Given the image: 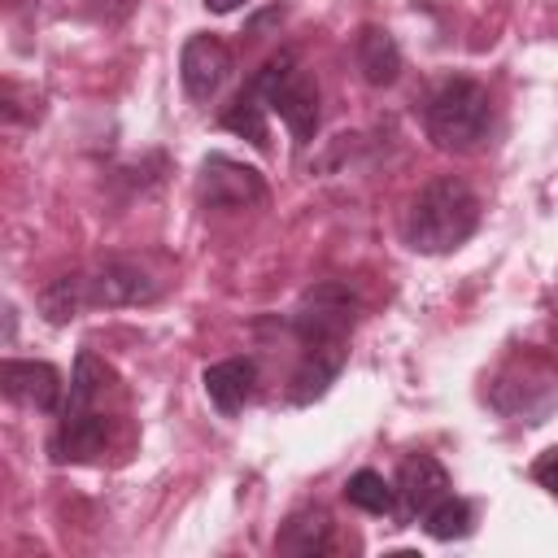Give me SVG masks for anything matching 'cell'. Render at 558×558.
<instances>
[{
	"instance_id": "6da1fadb",
	"label": "cell",
	"mask_w": 558,
	"mask_h": 558,
	"mask_svg": "<svg viewBox=\"0 0 558 558\" xmlns=\"http://www.w3.org/2000/svg\"><path fill=\"white\" fill-rule=\"evenodd\" d=\"M357 310H362L357 292L344 279H323L301 292L292 323H288L301 344V362H296L292 388H288L292 405H314L336 384V375L344 371V357H349V331L357 323Z\"/></svg>"
},
{
	"instance_id": "7a4b0ae2",
	"label": "cell",
	"mask_w": 558,
	"mask_h": 558,
	"mask_svg": "<svg viewBox=\"0 0 558 558\" xmlns=\"http://www.w3.org/2000/svg\"><path fill=\"white\" fill-rule=\"evenodd\" d=\"M475 227H480V196L462 179L436 174L410 201L405 222H401V235H405V244L414 253L440 257V253L462 248L475 235Z\"/></svg>"
},
{
	"instance_id": "3957f363",
	"label": "cell",
	"mask_w": 558,
	"mask_h": 558,
	"mask_svg": "<svg viewBox=\"0 0 558 558\" xmlns=\"http://www.w3.org/2000/svg\"><path fill=\"white\" fill-rule=\"evenodd\" d=\"M488 122H493L488 87L466 74L436 83V92L423 105V131L440 153H475L488 140Z\"/></svg>"
},
{
	"instance_id": "277c9868",
	"label": "cell",
	"mask_w": 558,
	"mask_h": 558,
	"mask_svg": "<svg viewBox=\"0 0 558 558\" xmlns=\"http://www.w3.org/2000/svg\"><path fill=\"white\" fill-rule=\"evenodd\" d=\"M248 83L262 92L266 109L279 113V122L292 131V140L305 148L314 140V131H318V83L305 74L296 52L292 48L275 52Z\"/></svg>"
},
{
	"instance_id": "5b68a950",
	"label": "cell",
	"mask_w": 558,
	"mask_h": 558,
	"mask_svg": "<svg viewBox=\"0 0 558 558\" xmlns=\"http://www.w3.org/2000/svg\"><path fill=\"white\" fill-rule=\"evenodd\" d=\"M196 196L205 209H248L266 201V179L257 166H244L227 153H209L196 174Z\"/></svg>"
},
{
	"instance_id": "8992f818",
	"label": "cell",
	"mask_w": 558,
	"mask_h": 558,
	"mask_svg": "<svg viewBox=\"0 0 558 558\" xmlns=\"http://www.w3.org/2000/svg\"><path fill=\"white\" fill-rule=\"evenodd\" d=\"M87 275V305L92 310H122V305H153L161 283L131 257H109Z\"/></svg>"
},
{
	"instance_id": "52a82bcc",
	"label": "cell",
	"mask_w": 558,
	"mask_h": 558,
	"mask_svg": "<svg viewBox=\"0 0 558 558\" xmlns=\"http://www.w3.org/2000/svg\"><path fill=\"white\" fill-rule=\"evenodd\" d=\"M109 440V414L105 405H61L57 432L48 440V458L57 466L70 462H92Z\"/></svg>"
},
{
	"instance_id": "ba28073f",
	"label": "cell",
	"mask_w": 558,
	"mask_h": 558,
	"mask_svg": "<svg viewBox=\"0 0 558 558\" xmlns=\"http://www.w3.org/2000/svg\"><path fill=\"white\" fill-rule=\"evenodd\" d=\"M449 493H453L449 471H445L432 453H410V458L397 466V514H401L405 523H423V514H427L432 506H440Z\"/></svg>"
},
{
	"instance_id": "9c48e42d",
	"label": "cell",
	"mask_w": 558,
	"mask_h": 558,
	"mask_svg": "<svg viewBox=\"0 0 558 558\" xmlns=\"http://www.w3.org/2000/svg\"><path fill=\"white\" fill-rule=\"evenodd\" d=\"M0 388L9 401L35 410V414H61V397H65V384L57 375V366L48 362H35V357H9L0 366Z\"/></svg>"
},
{
	"instance_id": "30bf717a",
	"label": "cell",
	"mask_w": 558,
	"mask_h": 558,
	"mask_svg": "<svg viewBox=\"0 0 558 558\" xmlns=\"http://www.w3.org/2000/svg\"><path fill=\"white\" fill-rule=\"evenodd\" d=\"M231 74V48L218 39V35H187L183 52H179V78H183V92L192 100H209L222 78Z\"/></svg>"
},
{
	"instance_id": "8fae6325",
	"label": "cell",
	"mask_w": 558,
	"mask_h": 558,
	"mask_svg": "<svg viewBox=\"0 0 558 558\" xmlns=\"http://www.w3.org/2000/svg\"><path fill=\"white\" fill-rule=\"evenodd\" d=\"M201 384H205L209 405H214L218 414H227V418H231V414H240V410H244V401L253 397L257 362H253V357H222V362L205 366Z\"/></svg>"
},
{
	"instance_id": "7c38bea8",
	"label": "cell",
	"mask_w": 558,
	"mask_h": 558,
	"mask_svg": "<svg viewBox=\"0 0 558 558\" xmlns=\"http://www.w3.org/2000/svg\"><path fill=\"white\" fill-rule=\"evenodd\" d=\"M275 554L288 558H318L331 554V514L323 506H301L283 519V527L275 532Z\"/></svg>"
},
{
	"instance_id": "4fadbf2b",
	"label": "cell",
	"mask_w": 558,
	"mask_h": 558,
	"mask_svg": "<svg viewBox=\"0 0 558 558\" xmlns=\"http://www.w3.org/2000/svg\"><path fill=\"white\" fill-rule=\"evenodd\" d=\"M353 61H357V70L371 87H392L401 78V48H397L392 31H384V26H362L357 31Z\"/></svg>"
},
{
	"instance_id": "5bb4252c",
	"label": "cell",
	"mask_w": 558,
	"mask_h": 558,
	"mask_svg": "<svg viewBox=\"0 0 558 558\" xmlns=\"http://www.w3.org/2000/svg\"><path fill=\"white\" fill-rule=\"evenodd\" d=\"M266 100H262V92L253 87V83H244L240 92H235V100L222 109V118H218V126L222 131H235V135H244L253 148H266L270 144V131H266Z\"/></svg>"
},
{
	"instance_id": "9a60e30c",
	"label": "cell",
	"mask_w": 558,
	"mask_h": 558,
	"mask_svg": "<svg viewBox=\"0 0 558 558\" xmlns=\"http://www.w3.org/2000/svg\"><path fill=\"white\" fill-rule=\"evenodd\" d=\"M83 310H92L87 305V275L83 270H70V275H57L52 283H44L39 288V314L48 318V323H74Z\"/></svg>"
},
{
	"instance_id": "2e32d148",
	"label": "cell",
	"mask_w": 558,
	"mask_h": 558,
	"mask_svg": "<svg viewBox=\"0 0 558 558\" xmlns=\"http://www.w3.org/2000/svg\"><path fill=\"white\" fill-rule=\"evenodd\" d=\"M344 501L366 514H397V484H388L379 471L362 466L344 480Z\"/></svg>"
},
{
	"instance_id": "e0dca14e",
	"label": "cell",
	"mask_w": 558,
	"mask_h": 558,
	"mask_svg": "<svg viewBox=\"0 0 558 558\" xmlns=\"http://www.w3.org/2000/svg\"><path fill=\"white\" fill-rule=\"evenodd\" d=\"M423 532L432 541H462V536H471V506L449 493L440 506H432L423 514Z\"/></svg>"
},
{
	"instance_id": "ac0fdd59",
	"label": "cell",
	"mask_w": 558,
	"mask_h": 558,
	"mask_svg": "<svg viewBox=\"0 0 558 558\" xmlns=\"http://www.w3.org/2000/svg\"><path fill=\"white\" fill-rule=\"evenodd\" d=\"M532 480H536V484L558 501V445H554V449H545V453L532 462Z\"/></svg>"
},
{
	"instance_id": "d6986e66",
	"label": "cell",
	"mask_w": 558,
	"mask_h": 558,
	"mask_svg": "<svg viewBox=\"0 0 558 558\" xmlns=\"http://www.w3.org/2000/svg\"><path fill=\"white\" fill-rule=\"evenodd\" d=\"M209 13H235L240 4H248V0H201Z\"/></svg>"
}]
</instances>
